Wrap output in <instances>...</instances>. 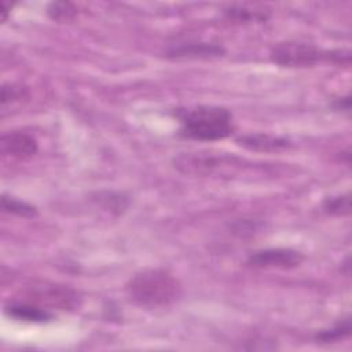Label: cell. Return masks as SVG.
Returning <instances> with one entry per match:
<instances>
[{
	"instance_id": "6da1fadb",
	"label": "cell",
	"mask_w": 352,
	"mask_h": 352,
	"mask_svg": "<svg viewBox=\"0 0 352 352\" xmlns=\"http://www.w3.org/2000/svg\"><path fill=\"white\" fill-rule=\"evenodd\" d=\"M131 302L140 308H161L175 302L182 292L177 278L164 268H146L136 272L125 285Z\"/></svg>"
},
{
	"instance_id": "7a4b0ae2",
	"label": "cell",
	"mask_w": 352,
	"mask_h": 352,
	"mask_svg": "<svg viewBox=\"0 0 352 352\" xmlns=\"http://www.w3.org/2000/svg\"><path fill=\"white\" fill-rule=\"evenodd\" d=\"M180 120V135L201 142L221 140L235 131L232 113L220 106H195L177 109Z\"/></svg>"
},
{
	"instance_id": "3957f363",
	"label": "cell",
	"mask_w": 352,
	"mask_h": 352,
	"mask_svg": "<svg viewBox=\"0 0 352 352\" xmlns=\"http://www.w3.org/2000/svg\"><path fill=\"white\" fill-rule=\"evenodd\" d=\"M271 60L283 67H312L320 62L349 63L351 54L344 50H322L309 43L283 41L272 47Z\"/></svg>"
},
{
	"instance_id": "277c9868",
	"label": "cell",
	"mask_w": 352,
	"mask_h": 352,
	"mask_svg": "<svg viewBox=\"0 0 352 352\" xmlns=\"http://www.w3.org/2000/svg\"><path fill=\"white\" fill-rule=\"evenodd\" d=\"M242 165V160L227 153L199 150L180 153L173 158V166L191 176H213L224 175L230 170H235Z\"/></svg>"
},
{
	"instance_id": "5b68a950",
	"label": "cell",
	"mask_w": 352,
	"mask_h": 352,
	"mask_svg": "<svg viewBox=\"0 0 352 352\" xmlns=\"http://www.w3.org/2000/svg\"><path fill=\"white\" fill-rule=\"evenodd\" d=\"M304 256L290 248H268L256 250L248 257V264L254 268H279L290 270L298 267Z\"/></svg>"
},
{
	"instance_id": "8992f818",
	"label": "cell",
	"mask_w": 352,
	"mask_h": 352,
	"mask_svg": "<svg viewBox=\"0 0 352 352\" xmlns=\"http://www.w3.org/2000/svg\"><path fill=\"white\" fill-rule=\"evenodd\" d=\"M29 296L33 298V301H29V302H33L43 308H45V305H51L60 309H67L78 305L77 293L69 287H63L58 285L44 283L40 286H33Z\"/></svg>"
},
{
	"instance_id": "52a82bcc",
	"label": "cell",
	"mask_w": 352,
	"mask_h": 352,
	"mask_svg": "<svg viewBox=\"0 0 352 352\" xmlns=\"http://www.w3.org/2000/svg\"><path fill=\"white\" fill-rule=\"evenodd\" d=\"M0 144H1L3 154L10 155L15 160L32 158L38 150L37 140L32 135L21 131H12V132L4 133L1 136Z\"/></svg>"
},
{
	"instance_id": "ba28073f",
	"label": "cell",
	"mask_w": 352,
	"mask_h": 352,
	"mask_svg": "<svg viewBox=\"0 0 352 352\" xmlns=\"http://www.w3.org/2000/svg\"><path fill=\"white\" fill-rule=\"evenodd\" d=\"M236 143L252 151L272 153L287 150L292 147V142L285 136L271 135V133H248L236 139Z\"/></svg>"
},
{
	"instance_id": "9c48e42d",
	"label": "cell",
	"mask_w": 352,
	"mask_h": 352,
	"mask_svg": "<svg viewBox=\"0 0 352 352\" xmlns=\"http://www.w3.org/2000/svg\"><path fill=\"white\" fill-rule=\"evenodd\" d=\"M6 314L14 319L33 322V323H45L52 320L54 318L48 312V309L29 301H22V302L18 301V302H11L6 305Z\"/></svg>"
},
{
	"instance_id": "30bf717a",
	"label": "cell",
	"mask_w": 352,
	"mask_h": 352,
	"mask_svg": "<svg viewBox=\"0 0 352 352\" xmlns=\"http://www.w3.org/2000/svg\"><path fill=\"white\" fill-rule=\"evenodd\" d=\"M226 50L217 44L210 43H191L173 47L168 51V56L172 58H217L223 56Z\"/></svg>"
},
{
	"instance_id": "8fae6325",
	"label": "cell",
	"mask_w": 352,
	"mask_h": 352,
	"mask_svg": "<svg viewBox=\"0 0 352 352\" xmlns=\"http://www.w3.org/2000/svg\"><path fill=\"white\" fill-rule=\"evenodd\" d=\"M349 334H351V319L349 316H345L341 320H338L331 329L322 330L320 333H318L315 336V340L318 342L329 344V342H336L337 340H342Z\"/></svg>"
},
{
	"instance_id": "7c38bea8",
	"label": "cell",
	"mask_w": 352,
	"mask_h": 352,
	"mask_svg": "<svg viewBox=\"0 0 352 352\" xmlns=\"http://www.w3.org/2000/svg\"><path fill=\"white\" fill-rule=\"evenodd\" d=\"M1 208H3L4 212L12 213V214H16V216H21V217H34V216H37V209L33 205H30L25 201L8 197L6 194L1 197Z\"/></svg>"
},
{
	"instance_id": "4fadbf2b",
	"label": "cell",
	"mask_w": 352,
	"mask_h": 352,
	"mask_svg": "<svg viewBox=\"0 0 352 352\" xmlns=\"http://www.w3.org/2000/svg\"><path fill=\"white\" fill-rule=\"evenodd\" d=\"M323 210L331 216H348L351 213L349 194L329 197L323 202Z\"/></svg>"
},
{
	"instance_id": "5bb4252c",
	"label": "cell",
	"mask_w": 352,
	"mask_h": 352,
	"mask_svg": "<svg viewBox=\"0 0 352 352\" xmlns=\"http://www.w3.org/2000/svg\"><path fill=\"white\" fill-rule=\"evenodd\" d=\"M47 12L51 19L58 22H66L72 21L77 15V8L69 1H54L48 6Z\"/></svg>"
},
{
	"instance_id": "9a60e30c",
	"label": "cell",
	"mask_w": 352,
	"mask_h": 352,
	"mask_svg": "<svg viewBox=\"0 0 352 352\" xmlns=\"http://www.w3.org/2000/svg\"><path fill=\"white\" fill-rule=\"evenodd\" d=\"M28 98V88L19 85V84H4L1 87V107L3 110L10 103H18L22 102V99Z\"/></svg>"
},
{
	"instance_id": "2e32d148",
	"label": "cell",
	"mask_w": 352,
	"mask_h": 352,
	"mask_svg": "<svg viewBox=\"0 0 352 352\" xmlns=\"http://www.w3.org/2000/svg\"><path fill=\"white\" fill-rule=\"evenodd\" d=\"M96 201L100 202L104 209L117 210L118 213L122 212L128 205L125 197H122L120 194H114V192H99Z\"/></svg>"
},
{
	"instance_id": "e0dca14e",
	"label": "cell",
	"mask_w": 352,
	"mask_h": 352,
	"mask_svg": "<svg viewBox=\"0 0 352 352\" xmlns=\"http://www.w3.org/2000/svg\"><path fill=\"white\" fill-rule=\"evenodd\" d=\"M227 16L230 19L238 21V22H249V21H263L267 16L261 11H252L245 7H230L226 11Z\"/></svg>"
},
{
	"instance_id": "ac0fdd59",
	"label": "cell",
	"mask_w": 352,
	"mask_h": 352,
	"mask_svg": "<svg viewBox=\"0 0 352 352\" xmlns=\"http://www.w3.org/2000/svg\"><path fill=\"white\" fill-rule=\"evenodd\" d=\"M334 107H336L337 110H345V111H348V110H349V107H351V99H349V95H346V96H342V98L337 99V100L334 102Z\"/></svg>"
},
{
	"instance_id": "d6986e66",
	"label": "cell",
	"mask_w": 352,
	"mask_h": 352,
	"mask_svg": "<svg viewBox=\"0 0 352 352\" xmlns=\"http://www.w3.org/2000/svg\"><path fill=\"white\" fill-rule=\"evenodd\" d=\"M10 11H11V3L1 1V21L3 22L7 19V15H8Z\"/></svg>"
}]
</instances>
